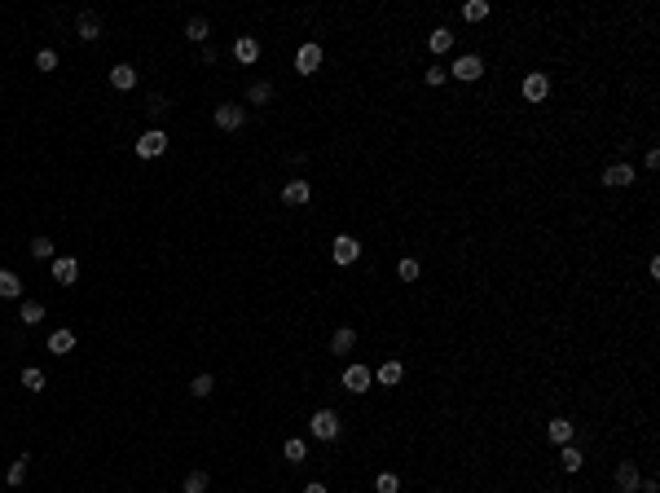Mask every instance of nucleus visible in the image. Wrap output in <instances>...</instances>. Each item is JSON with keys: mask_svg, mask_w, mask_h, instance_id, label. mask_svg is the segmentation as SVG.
Wrapping results in <instances>:
<instances>
[{"mask_svg": "<svg viewBox=\"0 0 660 493\" xmlns=\"http://www.w3.org/2000/svg\"><path fill=\"white\" fill-rule=\"evenodd\" d=\"M480 75H484V58L480 53H458L454 67H449V79H458V84H475Z\"/></svg>", "mask_w": 660, "mask_h": 493, "instance_id": "nucleus-1", "label": "nucleus"}, {"mask_svg": "<svg viewBox=\"0 0 660 493\" xmlns=\"http://www.w3.org/2000/svg\"><path fill=\"white\" fill-rule=\"evenodd\" d=\"M18 322H22V326H40V322H44V304H40V300H27V304L18 308Z\"/></svg>", "mask_w": 660, "mask_h": 493, "instance_id": "nucleus-28", "label": "nucleus"}, {"mask_svg": "<svg viewBox=\"0 0 660 493\" xmlns=\"http://www.w3.org/2000/svg\"><path fill=\"white\" fill-rule=\"evenodd\" d=\"M31 256H36V260H53V256H58L53 238H44V234H40V238H31Z\"/></svg>", "mask_w": 660, "mask_h": 493, "instance_id": "nucleus-34", "label": "nucleus"}, {"mask_svg": "<svg viewBox=\"0 0 660 493\" xmlns=\"http://www.w3.org/2000/svg\"><path fill=\"white\" fill-rule=\"evenodd\" d=\"M308 199H312V185H308L304 176H295V180H286V185H282V203H286V207H304Z\"/></svg>", "mask_w": 660, "mask_h": 493, "instance_id": "nucleus-12", "label": "nucleus"}, {"mask_svg": "<svg viewBox=\"0 0 660 493\" xmlns=\"http://www.w3.org/2000/svg\"><path fill=\"white\" fill-rule=\"evenodd\" d=\"M168 141H172V137L163 133V128H145L132 150H137V159H159V155H168Z\"/></svg>", "mask_w": 660, "mask_h": 493, "instance_id": "nucleus-2", "label": "nucleus"}, {"mask_svg": "<svg viewBox=\"0 0 660 493\" xmlns=\"http://www.w3.org/2000/svg\"><path fill=\"white\" fill-rule=\"evenodd\" d=\"M211 124H216L220 133H238V128L246 124V106H238V102H220L216 110H211Z\"/></svg>", "mask_w": 660, "mask_h": 493, "instance_id": "nucleus-3", "label": "nucleus"}, {"mask_svg": "<svg viewBox=\"0 0 660 493\" xmlns=\"http://www.w3.org/2000/svg\"><path fill=\"white\" fill-rule=\"evenodd\" d=\"M638 485H642L638 463H634V458H616V489L621 493H638Z\"/></svg>", "mask_w": 660, "mask_h": 493, "instance_id": "nucleus-8", "label": "nucleus"}, {"mask_svg": "<svg viewBox=\"0 0 660 493\" xmlns=\"http://www.w3.org/2000/svg\"><path fill=\"white\" fill-rule=\"evenodd\" d=\"M234 58L242 62V67L260 62V40H256V36H238V40H234Z\"/></svg>", "mask_w": 660, "mask_h": 493, "instance_id": "nucleus-17", "label": "nucleus"}, {"mask_svg": "<svg viewBox=\"0 0 660 493\" xmlns=\"http://www.w3.org/2000/svg\"><path fill=\"white\" fill-rule=\"evenodd\" d=\"M396 277H401V282H418V277H423V265H418L414 256H405L401 265H396Z\"/></svg>", "mask_w": 660, "mask_h": 493, "instance_id": "nucleus-31", "label": "nucleus"}, {"mask_svg": "<svg viewBox=\"0 0 660 493\" xmlns=\"http://www.w3.org/2000/svg\"><path fill=\"white\" fill-rule=\"evenodd\" d=\"M520 93H524L528 106H541V102L550 97V75H546V71H528L524 84H520Z\"/></svg>", "mask_w": 660, "mask_h": 493, "instance_id": "nucleus-4", "label": "nucleus"}, {"mask_svg": "<svg viewBox=\"0 0 660 493\" xmlns=\"http://www.w3.org/2000/svg\"><path fill=\"white\" fill-rule=\"evenodd\" d=\"M27 467H31V454H18V458L9 463V475H5V480H9L13 489H18V485L27 480Z\"/></svg>", "mask_w": 660, "mask_h": 493, "instance_id": "nucleus-29", "label": "nucleus"}, {"mask_svg": "<svg viewBox=\"0 0 660 493\" xmlns=\"http://www.w3.org/2000/svg\"><path fill=\"white\" fill-rule=\"evenodd\" d=\"M207 485H211V475H207V471H190V475H185V485H180V493H207Z\"/></svg>", "mask_w": 660, "mask_h": 493, "instance_id": "nucleus-33", "label": "nucleus"}, {"mask_svg": "<svg viewBox=\"0 0 660 493\" xmlns=\"http://www.w3.org/2000/svg\"><path fill=\"white\" fill-rule=\"evenodd\" d=\"M374 493H401V475L396 471H378L374 475Z\"/></svg>", "mask_w": 660, "mask_h": 493, "instance_id": "nucleus-32", "label": "nucleus"}, {"mask_svg": "<svg viewBox=\"0 0 660 493\" xmlns=\"http://www.w3.org/2000/svg\"><path fill=\"white\" fill-rule=\"evenodd\" d=\"M211 392H216V379H211V374H194V379H190V397H198V401H207Z\"/></svg>", "mask_w": 660, "mask_h": 493, "instance_id": "nucleus-27", "label": "nucleus"}, {"mask_svg": "<svg viewBox=\"0 0 660 493\" xmlns=\"http://www.w3.org/2000/svg\"><path fill=\"white\" fill-rule=\"evenodd\" d=\"M185 40L207 44V40H211V22H207V18H190V22H185Z\"/></svg>", "mask_w": 660, "mask_h": 493, "instance_id": "nucleus-26", "label": "nucleus"}, {"mask_svg": "<svg viewBox=\"0 0 660 493\" xmlns=\"http://www.w3.org/2000/svg\"><path fill=\"white\" fill-rule=\"evenodd\" d=\"M36 71H44V75L58 71V53H53V48H40V53H36Z\"/></svg>", "mask_w": 660, "mask_h": 493, "instance_id": "nucleus-36", "label": "nucleus"}, {"mask_svg": "<svg viewBox=\"0 0 660 493\" xmlns=\"http://www.w3.org/2000/svg\"><path fill=\"white\" fill-rule=\"evenodd\" d=\"M110 88H119V93L137 88V67H132V62H119V67H110Z\"/></svg>", "mask_w": 660, "mask_h": 493, "instance_id": "nucleus-16", "label": "nucleus"}, {"mask_svg": "<svg viewBox=\"0 0 660 493\" xmlns=\"http://www.w3.org/2000/svg\"><path fill=\"white\" fill-rule=\"evenodd\" d=\"M246 102H251V106H269L273 102V84H269V79H256V84L246 88Z\"/></svg>", "mask_w": 660, "mask_h": 493, "instance_id": "nucleus-24", "label": "nucleus"}, {"mask_svg": "<svg viewBox=\"0 0 660 493\" xmlns=\"http://www.w3.org/2000/svg\"><path fill=\"white\" fill-rule=\"evenodd\" d=\"M75 36L84 40V44H93V40H102V18H97L93 9H84V13H79V18H75Z\"/></svg>", "mask_w": 660, "mask_h": 493, "instance_id": "nucleus-15", "label": "nucleus"}, {"mask_svg": "<svg viewBox=\"0 0 660 493\" xmlns=\"http://www.w3.org/2000/svg\"><path fill=\"white\" fill-rule=\"evenodd\" d=\"M634 176H638V172H634V163H612V168H603L599 180H603L607 190H630V185H634Z\"/></svg>", "mask_w": 660, "mask_h": 493, "instance_id": "nucleus-9", "label": "nucleus"}, {"mask_svg": "<svg viewBox=\"0 0 660 493\" xmlns=\"http://www.w3.org/2000/svg\"><path fill=\"white\" fill-rule=\"evenodd\" d=\"M44 383H48V379H44V370H36V366H27V370H22V388L44 392Z\"/></svg>", "mask_w": 660, "mask_h": 493, "instance_id": "nucleus-35", "label": "nucleus"}, {"mask_svg": "<svg viewBox=\"0 0 660 493\" xmlns=\"http://www.w3.org/2000/svg\"><path fill=\"white\" fill-rule=\"evenodd\" d=\"M145 110H150V114H154V119H159V114H163V110H168V102H163V97L154 93V97H150V102H145Z\"/></svg>", "mask_w": 660, "mask_h": 493, "instance_id": "nucleus-37", "label": "nucleus"}, {"mask_svg": "<svg viewBox=\"0 0 660 493\" xmlns=\"http://www.w3.org/2000/svg\"><path fill=\"white\" fill-rule=\"evenodd\" d=\"M559 467H564V471H581L586 467V454L576 449V445H559Z\"/></svg>", "mask_w": 660, "mask_h": 493, "instance_id": "nucleus-23", "label": "nucleus"}, {"mask_svg": "<svg viewBox=\"0 0 660 493\" xmlns=\"http://www.w3.org/2000/svg\"><path fill=\"white\" fill-rule=\"evenodd\" d=\"M304 493H330V489H326L322 480H312V485H304Z\"/></svg>", "mask_w": 660, "mask_h": 493, "instance_id": "nucleus-39", "label": "nucleus"}, {"mask_svg": "<svg viewBox=\"0 0 660 493\" xmlns=\"http://www.w3.org/2000/svg\"><path fill=\"white\" fill-rule=\"evenodd\" d=\"M308 432L317 436V440H335L339 436V414H335V409H317V414L308 419Z\"/></svg>", "mask_w": 660, "mask_h": 493, "instance_id": "nucleus-7", "label": "nucleus"}, {"mask_svg": "<svg viewBox=\"0 0 660 493\" xmlns=\"http://www.w3.org/2000/svg\"><path fill=\"white\" fill-rule=\"evenodd\" d=\"M282 454H286V463H291V467H300V463H304V458H308V445H304V440H300V436H291V440H286V445H282Z\"/></svg>", "mask_w": 660, "mask_h": 493, "instance_id": "nucleus-30", "label": "nucleus"}, {"mask_svg": "<svg viewBox=\"0 0 660 493\" xmlns=\"http://www.w3.org/2000/svg\"><path fill=\"white\" fill-rule=\"evenodd\" d=\"M564 493H576V489H564Z\"/></svg>", "mask_w": 660, "mask_h": 493, "instance_id": "nucleus-40", "label": "nucleus"}, {"mask_svg": "<svg viewBox=\"0 0 660 493\" xmlns=\"http://www.w3.org/2000/svg\"><path fill=\"white\" fill-rule=\"evenodd\" d=\"M352 348H357V331H352V326H339V331L330 335V353H335V357H348Z\"/></svg>", "mask_w": 660, "mask_h": 493, "instance_id": "nucleus-18", "label": "nucleus"}, {"mask_svg": "<svg viewBox=\"0 0 660 493\" xmlns=\"http://www.w3.org/2000/svg\"><path fill=\"white\" fill-rule=\"evenodd\" d=\"M48 353L53 357H71L75 353V331H53L48 335Z\"/></svg>", "mask_w": 660, "mask_h": 493, "instance_id": "nucleus-19", "label": "nucleus"}, {"mask_svg": "<svg viewBox=\"0 0 660 493\" xmlns=\"http://www.w3.org/2000/svg\"><path fill=\"white\" fill-rule=\"evenodd\" d=\"M427 53H432V58L454 53V31L449 27H432V31H427Z\"/></svg>", "mask_w": 660, "mask_h": 493, "instance_id": "nucleus-14", "label": "nucleus"}, {"mask_svg": "<svg viewBox=\"0 0 660 493\" xmlns=\"http://www.w3.org/2000/svg\"><path fill=\"white\" fill-rule=\"evenodd\" d=\"M295 71L300 75H317L322 71V44L317 40H304L300 53H295Z\"/></svg>", "mask_w": 660, "mask_h": 493, "instance_id": "nucleus-6", "label": "nucleus"}, {"mask_svg": "<svg viewBox=\"0 0 660 493\" xmlns=\"http://www.w3.org/2000/svg\"><path fill=\"white\" fill-rule=\"evenodd\" d=\"M330 260H335V265H343V269L357 265V260H361V242H357L352 234H339L335 242H330Z\"/></svg>", "mask_w": 660, "mask_h": 493, "instance_id": "nucleus-5", "label": "nucleus"}, {"mask_svg": "<svg viewBox=\"0 0 660 493\" xmlns=\"http://www.w3.org/2000/svg\"><path fill=\"white\" fill-rule=\"evenodd\" d=\"M370 383H374V374H370V366H361V361H352V366L343 370V388H348L352 397H361V392H370Z\"/></svg>", "mask_w": 660, "mask_h": 493, "instance_id": "nucleus-11", "label": "nucleus"}, {"mask_svg": "<svg viewBox=\"0 0 660 493\" xmlns=\"http://www.w3.org/2000/svg\"><path fill=\"white\" fill-rule=\"evenodd\" d=\"M444 79H449V67H444V62H427V67H423V84L427 88H440Z\"/></svg>", "mask_w": 660, "mask_h": 493, "instance_id": "nucleus-25", "label": "nucleus"}, {"mask_svg": "<svg viewBox=\"0 0 660 493\" xmlns=\"http://www.w3.org/2000/svg\"><path fill=\"white\" fill-rule=\"evenodd\" d=\"M374 379L383 383V388H396V383L405 379V366H401V361H383V366L374 370Z\"/></svg>", "mask_w": 660, "mask_h": 493, "instance_id": "nucleus-21", "label": "nucleus"}, {"mask_svg": "<svg viewBox=\"0 0 660 493\" xmlns=\"http://www.w3.org/2000/svg\"><path fill=\"white\" fill-rule=\"evenodd\" d=\"M642 168H647V172H656V168H660V150H647V159H642Z\"/></svg>", "mask_w": 660, "mask_h": 493, "instance_id": "nucleus-38", "label": "nucleus"}, {"mask_svg": "<svg viewBox=\"0 0 660 493\" xmlns=\"http://www.w3.org/2000/svg\"><path fill=\"white\" fill-rule=\"evenodd\" d=\"M458 13H462V22H471V27H475V22H484L489 13H493V5H489V0H467V5H462Z\"/></svg>", "mask_w": 660, "mask_h": 493, "instance_id": "nucleus-20", "label": "nucleus"}, {"mask_svg": "<svg viewBox=\"0 0 660 493\" xmlns=\"http://www.w3.org/2000/svg\"><path fill=\"white\" fill-rule=\"evenodd\" d=\"M48 265H53V282L58 287H75L79 282V260L75 256H53Z\"/></svg>", "mask_w": 660, "mask_h": 493, "instance_id": "nucleus-10", "label": "nucleus"}, {"mask_svg": "<svg viewBox=\"0 0 660 493\" xmlns=\"http://www.w3.org/2000/svg\"><path fill=\"white\" fill-rule=\"evenodd\" d=\"M572 436H576V423L572 419L559 414V419L546 423V440H550V445H572Z\"/></svg>", "mask_w": 660, "mask_h": 493, "instance_id": "nucleus-13", "label": "nucleus"}, {"mask_svg": "<svg viewBox=\"0 0 660 493\" xmlns=\"http://www.w3.org/2000/svg\"><path fill=\"white\" fill-rule=\"evenodd\" d=\"M22 295V277L13 269H0V300H18Z\"/></svg>", "mask_w": 660, "mask_h": 493, "instance_id": "nucleus-22", "label": "nucleus"}]
</instances>
